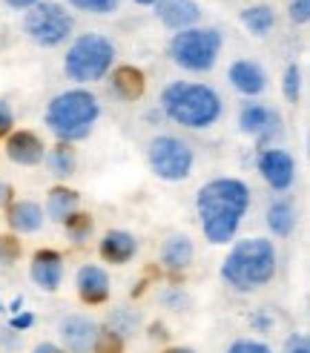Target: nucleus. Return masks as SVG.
I'll list each match as a JSON object with an SVG mask.
<instances>
[{
  "mask_svg": "<svg viewBox=\"0 0 310 353\" xmlns=\"http://www.w3.org/2000/svg\"><path fill=\"white\" fill-rule=\"evenodd\" d=\"M78 204H81L78 190L58 184V187H52V190H49V196H46V216H49L52 221H63L66 216H72V213H75Z\"/></svg>",
  "mask_w": 310,
  "mask_h": 353,
  "instance_id": "412c9836",
  "label": "nucleus"
},
{
  "mask_svg": "<svg viewBox=\"0 0 310 353\" xmlns=\"http://www.w3.org/2000/svg\"><path fill=\"white\" fill-rule=\"evenodd\" d=\"M23 29L38 46H61L72 38L75 23H72V14H69L61 3L41 0V3L26 9Z\"/></svg>",
  "mask_w": 310,
  "mask_h": 353,
  "instance_id": "0eeeda50",
  "label": "nucleus"
},
{
  "mask_svg": "<svg viewBox=\"0 0 310 353\" xmlns=\"http://www.w3.org/2000/svg\"><path fill=\"white\" fill-rule=\"evenodd\" d=\"M161 110L169 121L187 130H207L221 118V95L207 83L172 81L161 92Z\"/></svg>",
  "mask_w": 310,
  "mask_h": 353,
  "instance_id": "f03ea898",
  "label": "nucleus"
},
{
  "mask_svg": "<svg viewBox=\"0 0 310 353\" xmlns=\"http://www.w3.org/2000/svg\"><path fill=\"white\" fill-rule=\"evenodd\" d=\"M43 207L38 201H29V199H21V201H12L9 204V213H6V221L14 233H38L43 227Z\"/></svg>",
  "mask_w": 310,
  "mask_h": 353,
  "instance_id": "6ab92c4d",
  "label": "nucleus"
},
{
  "mask_svg": "<svg viewBox=\"0 0 310 353\" xmlns=\"http://www.w3.org/2000/svg\"><path fill=\"white\" fill-rule=\"evenodd\" d=\"M101 115V103L86 90H66L55 95L46 107V127L63 144L83 141L92 132L95 121Z\"/></svg>",
  "mask_w": 310,
  "mask_h": 353,
  "instance_id": "20e7f679",
  "label": "nucleus"
},
{
  "mask_svg": "<svg viewBox=\"0 0 310 353\" xmlns=\"http://www.w3.org/2000/svg\"><path fill=\"white\" fill-rule=\"evenodd\" d=\"M276 247L270 239H245L233 244L227 259L221 261V279L238 293L265 288L276 276Z\"/></svg>",
  "mask_w": 310,
  "mask_h": 353,
  "instance_id": "7ed1b4c3",
  "label": "nucleus"
},
{
  "mask_svg": "<svg viewBox=\"0 0 310 353\" xmlns=\"http://www.w3.org/2000/svg\"><path fill=\"white\" fill-rule=\"evenodd\" d=\"M227 353H273V347L265 342H256V339H238L227 347Z\"/></svg>",
  "mask_w": 310,
  "mask_h": 353,
  "instance_id": "2f4dec72",
  "label": "nucleus"
},
{
  "mask_svg": "<svg viewBox=\"0 0 310 353\" xmlns=\"http://www.w3.org/2000/svg\"><path fill=\"white\" fill-rule=\"evenodd\" d=\"M98 253L110 264H127L138 253V241L127 230H110V233H103V239L98 244Z\"/></svg>",
  "mask_w": 310,
  "mask_h": 353,
  "instance_id": "a211bd4d",
  "label": "nucleus"
},
{
  "mask_svg": "<svg viewBox=\"0 0 310 353\" xmlns=\"http://www.w3.org/2000/svg\"><path fill=\"white\" fill-rule=\"evenodd\" d=\"M267 227L273 236L287 239L293 230H296V207H293L287 199H276L267 207Z\"/></svg>",
  "mask_w": 310,
  "mask_h": 353,
  "instance_id": "4be33fe9",
  "label": "nucleus"
},
{
  "mask_svg": "<svg viewBox=\"0 0 310 353\" xmlns=\"http://www.w3.org/2000/svg\"><path fill=\"white\" fill-rule=\"evenodd\" d=\"M75 9H81V12H92V14H110V12H115L118 9V3L121 0H69Z\"/></svg>",
  "mask_w": 310,
  "mask_h": 353,
  "instance_id": "c756f323",
  "label": "nucleus"
},
{
  "mask_svg": "<svg viewBox=\"0 0 310 353\" xmlns=\"http://www.w3.org/2000/svg\"><path fill=\"white\" fill-rule=\"evenodd\" d=\"M241 23L247 26V32H253L256 38H265V34L276 26V12L270 6H250L241 12Z\"/></svg>",
  "mask_w": 310,
  "mask_h": 353,
  "instance_id": "b1692460",
  "label": "nucleus"
},
{
  "mask_svg": "<svg viewBox=\"0 0 310 353\" xmlns=\"http://www.w3.org/2000/svg\"><path fill=\"white\" fill-rule=\"evenodd\" d=\"M161 353H196V350H189V347H167Z\"/></svg>",
  "mask_w": 310,
  "mask_h": 353,
  "instance_id": "ea45409f",
  "label": "nucleus"
},
{
  "mask_svg": "<svg viewBox=\"0 0 310 353\" xmlns=\"http://www.w3.org/2000/svg\"><path fill=\"white\" fill-rule=\"evenodd\" d=\"M196 210L204 239L210 244H227L250 210V187L238 179H213L198 190Z\"/></svg>",
  "mask_w": 310,
  "mask_h": 353,
  "instance_id": "f257e3e1",
  "label": "nucleus"
},
{
  "mask_svg": "<svg viewBox=\"0 0 310 353\" xmlns=\"http://www.w3.org/2000/svg\"><path fill=\"white\" fill-rule=\"evenodd\" d=\"M34 3H41V0H6V6L12 9H32Z\"/></svg>",
  "mask_w": 310,
  "mask_h": 353,
  "instance_id": "4c0bfd02",
  "label": "nucleus"
},
{
  "mask_svg": "<svg viewBox=\"0 0 310 353\" xmlns=\"http://www.w3.org/2000/svg\"><path fill=\"white\" fill-rule=\"evenodd\" d=\"M138 325V316H132L130 310H112L110 313V330H115L118 336H127V333H132Z\"/></svg>",
  "mask_w": 310,
  "mask_h": 353,
  "instance_id": "c85d7f7f",
  "label": "nucleus"
},
{
  "mask_svg": "<svg viewBox=\"0 0 310 353\" xmlns=\"http://www.w3.org/2000/svg\"><path fill=\"white\" fill-rule=\"evenodd\" d=\"M132 3H138V6H152L155 0H132Z\"/></svg>",
  "mask_w": 310,
  "mask_h": 353,
  "instance_id": "79ce46f5",
  "label": "nucleus"
},
{
  "mask_svg": "<svg viewBox=\"0 0 310 353\" xmlns=\"http://www.w3.org/2000/svg\"><path fill=\"white\" fill-rule=\"evenodd\" d=\"M63 230H66V236L72 239L75 244H83L86 239L92 236V227H95V221H92V216L90 213H81V210H75L72 216H66L63 221Z\"/></svg>",
  "mask_w": 310,
  "mask_h": 353,
  "instance_id": "393cba45",
  "label": "nucleus"
},
{
  "mask_svg": "<svg viewBox=\"0 0 310 353\" xmlns=\"http://www.w3.org/2000/svg\"><path fill=\"white\" fill-rule=\"evenodd\" d=\"M287 17L296 26H304L310 21V0H290L287 3Z\"/></svg>",
  "mask_w": 310,
  "mask_h": 353,
  "instance_id": "7c9ffc66",
  "label": "nucleus"
},
{
  "mask_svg": "<svg viewBox=\"0 0 310 353\" xmlns=\"http://www.w3.org/2000/svg\"><path fill=\"white\" fill-rule=\"evenodd\" d=\"M21 253H23V247H21V239H17L14 233L0 236V264H3V268L14 264L17 259H21Z\"/></svg>",
  "mask_w": 310,
  "mask_h": 353,
  "instance_id": "cd10ccee",
  "label": "nucleus"
},
{
  "mask_svg": "<svg viewBox=\"0 0 310 353\" xmlns=\"http://www.w3.org/2000/svg\"><path fill=\"white\" fill-rule=\"evenodd\" d=\"M32 281L46 293H55L63 281V256L58 250H38L29 264Z\"/></svg>",
  "mask_w": 310,
  "mask_h": 353,
  "instance_id": "4468645a",
  "label": "nucleus"
},
{
  "mask_svg": "<svg viewBox=\"0 0 310 353\" xmlns=\"http://www.w3.org/2000/svg\"><path fill=\"white\" fill-rule=\"evenodd\" d=\"M6 155L21 167H38V164H43V158H46V144H43V138L38 132H32V130L9 132Z\"/></svg>",
  "mask_w": 310,
  "mask_h": 353,
  "instance_id": "ddd939ff",
  "label": "nucleus"
},
{
  "mask_svg": "<svg viewBox=\"0 0 310 353\" xmlns=\"http://www.w3.org/2000/svg\"><path fill=\"white\" fill-rule=\"evenodd\" d=\"M21 307H23V299H14V302H12V310H14V313H21Z\"/></svg>",
  "mask_w": 310,
  "mask_h": 353,
  "instance_id": "a19ab883",
  "label": "nucleus"
},
{
  "mask_svg": "<svg viewBox=\"0 0 310 353\" xmlns=\"http://www.w3.org/2000/svg\"><path fill=\"white\" fill-rule=\"evenodd\" d=\"M167 333H164V327L161 325H152V339H164Z\"/></svg>",
  "mask_w": 310,
  "mask_h": 353,
  "instance_id": "58836bf2",
  "label": "nucleus"
},
{
  "mask_svg": "<svg viewBox=\"0 0 310 353\" xmlns=\"http://www.w3.org/2000/svg\"><path fill=\"white\" fill-rule=\"evenodd\" d=\"M227 78L233 83V90L247 95V98H256V95H262L267 90V72L256 61H236L230 66Z\"/></svg>",
  "mask_w": 310,
  "mask_h": 353,
  "instance_id": "dca6fc26",
  "label": "nucleus"
},
{
  "mask_svg": "<svg viewBox=\"0 0 310 353\" xmlns=\"http://www.w3.org/2000/svg\"><path fill=\"white\" fill-rule=\"evenodd\" d=\"M0 310H3V302H0Z\"/></svg>",
  "mask_w": 310,
  "mask_h": 353,
  "instance_id": "37998d69",
  "label": "nucleus"
},
{
  "mask_svg": "<svg viewBox=\"0 0 310 353\" xmlns=\"http://www.w3.org/2000/svg\"><path fill=\"white\" fill-rule=\"evenodd\" d=\"M152 6H155L158 21L172 32L189 29L201 21V9H198L196 0H155Z\"/></svg>",
  "mask_w": 310,
  "mask_h": 353,
  "instance_id": "2eb2a0df",
  "label": "nucleus"
},
{
  "mask_svg": "<svg viewBox=\"0 0 310 353\" xmlns=\"http://www.w3.org/2000/svg\"><path fill=\"white\" fill-rule=\"evenodd\" d=\"M75 288L83 305H103L110 299V273L101 264H83L75 273Z\"/></svg>",
  "mask_w": 310,
  "mask_h": 353,
  "instance_id": "f8f14e48",
  "label": "nucleus"
},
{
  "mask_svg": "<svg viewBox=\"0 0 310 353\" xmlns=\"http://www.w3.org/2000/svg\"><path fill=\"white\" fill-rule=\"evenodd\" d=\"M32 353H66L61 345H52V342H43V345H38V347H34Z\"/></svg>",
  "mask_w": 310,
  "mask_h": 353,
  "instance_id": "e433bc0d",
  "label": "nucleus"
},
{
  "mask_svg": "<svg viewBox=\"0 0 310 353\" xmlns=\"http://www.w3.org/2000/svg\"><path fill=\"white\" fill-rule=\"evenodd\" d=\"M282 353H310V339L304 336V333H293V336L285 342Z\"/></svg>",
  "mask_w": 310,
  "mask_h": 353,
  "instance_id": "473e14b6",
  "label": "nucleus"
},
{
  "mask_svg": "<svg viewBox=\"0 0 310 353\" xmlns=\"http://www.w3.org/2000/svg\"><path fill=\"white\" fill-rule=\"evenodd\" d=\"M12 127H14V112L6 101H0V138H6L12 132Z\"/></svg>",
  "mask_w": 310,
  "mask_h": 353,
  "instance_id": "72a5a7b5",
  "label": "nucleus"
},
{
  "mask_svg": "<svg viewBox=\"0 0 310 353\" xmlns=\"http://www.w3.org/2000/svg\"><path fill=\"white\" fill-rule=\"evenodd\" d=\"M112 63H115V43L98 32H86L66 49L63 72L75 83H95L110 75Z\"/></svg>",
  "mask_w": 310,
  "mask_h": 353,
  "instance_id": "39448f33",
  "label": "nucleus"
},
{
  "mask_svg": "<svg viewBox=\"0 0 310 353\" xmlns=\"http://www.w3.org/2000/svg\"><path fill=\"white\" fill-rule=\"evenodd\" d=\"M258 175H262L273 192H287L293 181H296V161H293V155L287 150L267 147L258 155Z\"/></svg>",
  "mask_w": 310,
  "mask_h": 353,
  "instance_id": "9d476101",
  "label": "nucleus"
},
{
  "mask_svg": "<svg viewBox=\"0 0 310 353\" xmlns=\"http://www.w3.org/2000/svg\"><path fill=\"white\" fill-rule=\"evenodd\" d=\"M12 199H14V192H12V187H9V184H3V181H0V207H6V204H12Z\"/></svg>",
  "mask_w": 310,
  "mask_h": 353,
  "instance_id": "c9c22d12",
  "label": "nucleus"
},
{
  "mask_svg": "<svg viewBox=\"0 0 310 353\" xmlns=\"http://www.w3.org/2000/svg\"><path fill=\"white\" fill-rule=\"evenodd\" d=\"M90 353H124V336H118L110 327H101Z\"/></svg>",
  "mask_w": 310,
  "mask_h": 353,
  "instance_id": "a878e982",
  "label": "nucleus"
},
{
  "mask_svg": "<svg viewBox=\"0 0 310 353\" xmlns=\"http://www.w3.org/2000/svg\"><path fill=\"white\" fill-rule=\"evenodd\" d=\"M193 256H196V247L193 241H189L187 236H169L161 247V261H164V268L172 270V273H181L187 270L189 264H193Z\"/></svg>",
  "mask_w": 310,
  "mask_h": 353,
  "instance_id": "aec40b11",
  "label": "nucleus"
},
{
  "mask_svg": "<svg viewBox=\"0 0 310 353\" xmlns=\"http://www.w3.org/2000/svg\"><path fill=\"white\" fill-rule=\"evenodd\" d=\"M98 330H101V325L95 319H90V316H83V313L66 316V319H61V325H58L61 342H63L61 347L66 353H90L95 345Z\"/></svg>",
  "mask_w": 310,
  "mask_h": 353,
  "instance_id": "9b49d317",
  "label": "nucleus"
},
{
  "mask_svg": "<svg viewBox=\"0 0 310 353\" xmlns=\"http://www.w3.org/2000/svg\"><path fill=\"white\" fill-rule=\"evenodd\" d=\"M34 325V316L32 313H17L14 319H12V327L14 330H26V327H32Z\"/></svg>",
  "mask_w": 310,
  "mask_h": 353,
  "instance_id": "f704fd0d",
  "label": "nucleus"
},
{
  "mask_svg": "<svg viewBox=\"0 0 310 353\" xmlns=\"http://www.w3.org/2000/svg\"><path fill=\"white\" fill-rule=\"evenodd\" d=\"M282 92L290 103H296L302 98V69L296 63H290L285 69V78H282Z\"/></svg>",
  "mask_w": 310,
  "mask_h": 353,
  "instance_id": "bb28decb",
  "label": "nucleus"
},
{
  "mask_svg": "<svg viewBox=\"0 0 310 353\" xmlns=\"http://www.w3.org/2000/svg\"><path fill=\"white\" fill-rule=\"evenodd\" d=\"M221 32L218 29H201L189 26L172 34L169 41V58L176 66L187 69V72H210L221 55Z\"/></svg>",
  "mask_w": 310,
  "mask_h": 353,
  "instance_id": "423d86ee",
  "label": "nucleus"
},
{
  "mask_svg": "<svg viewBox=\"0 0 310 353\" xmlns=\"http://www.w3.org/2000/svg\"><path fill=\"white\" fill-rule=\"evenodd\" d=\"M238 127L241 132H247L258 141V147H270L276 138L282 135V115L276 112L273 107H265V103H245L241 107V115H238Z\"/></svg>",
  "mask_w": 310,
  "mask_h": 353,
  "instance_id": "1a4fd4ad",
  "label": "nucleus"
},
{
  "mask_svg": "<svg viewBox=\"0 0 310 353\" xmlns=\"http://www.w3.org/2000/svg\"><path fill=\"white\" fill-rule=\"evenodd\" d=\"M46 167L55 179H69V175H75V170H78V155L69 144L58 141L52 150H46Z\"/></svg>",
  "mask_w": 310,
  "mask_h": 353,
  "instance_id": "5701e85b",
  "label": "nucleus"
},
{
  "mask_svg": "<svg viewBox=\"0 0 310 353\" xmlns=\"http://www.w3.org/2000/svg\"><path fill=\"white\" fill-rule=\"evenodd\" d=\"M110 72H112L110 75V92L118 101L130 103V101H138L144 95L147 78H144L141 69H135V66H115V69H110Z\"/></svg>",
  "mask_w": 310,
  "mask_h": 353,
  "instance_id": "f3484780",
  "label": "nucleus"
},
{
  "mask_svg": "<svg viewBox=\"0 0 310 353\" xmlns=\"http://www.w3.org/2000/svg\"><path fill=\"white\" fill-rule=\"evenodd\" d=\"M149 167L152 172L164 181H184L189 172H193L196 155L193 147L181 141L178 135H158L149 141Z\"/></svg>",
  "mask_w": 310,
  "mask_h": 353,
  "instance_id": "6e6552de",
  "label": "nucleus"
}]
</instances>
